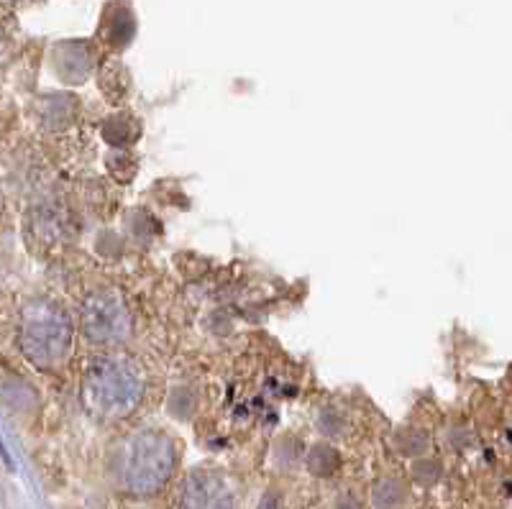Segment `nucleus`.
Listing matches in <instances>:
<instances>
[{"instance_id":"7ed1b4c3","label":"nucleus","mask_w":512,"mask_h":509,"mask_svg":"<svg viewBox=\"0 0 512 509\" xmlns=\"http://www.w3.org/2000/svg\"><path fill=\"white\" fill-rule=\"evenodd\" d=\"M18 346L41 371H54L70 356L72 325L52 300H31L18 318Z\"/></svg>"},{"instance_id":"20e7f679","label":"nucleus","mask_w":512,"mask_h":509,"mask_svg":"<svg viewBox=\"0 0 512 509\" xmlns=\"http://www.w3.org/2000/svg\"><path fill=\"white\" fill-rule=\"evenodd\" d=\"M82 330L100 346L126 341L131 333V315L116 290H95L82 302Z\"/></svg>"},{"instance_id":"39448f33","label":"nucleus","mask_w":512,"mask_h":509,"mask_svg":"<svg viewBox=\"0 0 512 509\" xmlns=\"http://www.w3.org/2000/svg\"><path fill=\"white\" fill-rule=\"evenodd\" d=\"M180 509H236V494L221 474L198 471L185 481Z\"/></svg>"},{"instance_id":"f257e3e1","label":"nucleus","mask_w":512,"mask_h":509,"mask_svg":"<svg viewBox=\"0 0 512 509\" xmlns=\"http://www.w3.org/2000/svg\"><path fill=\"white\" fill-rule=\"evenodd\" d=\"M144 374L121 353L95 356L82 376V402L100 420H123L144 400Z\"/></svg>"},{"instance_id":"f03ea898","label":"nucleus","mask_w":512,"mask_h":509,"mask_svg":"<svg viewBox=\"0 0 512 509\" xmlns=\"http://www.w3.org/2000/svg\"><path fill=\"white\" fill-rule=\"evenodd\" d=\"M177 466L175 440L157 430H141L123 440L116 451V479L128 494L149 497L157 494Z\"/></svg>"}]
</instances>
